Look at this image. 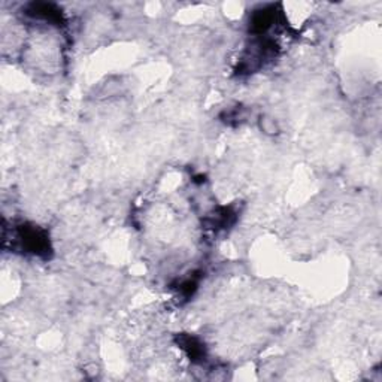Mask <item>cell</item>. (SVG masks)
Masks as SVG:
<instances>
[{
  "mask_svg": "<svg viewBox=\"0 0 382 382\" xmlns=\"http://www.w3.org/2000/svg\"><path fill=\"white\" fill-rule=\"evenodd\" d=\"M15 240L20 248L27 254H33L36 257L48 259L52 251L48 231L35 224H20L15 230Z\"/></svg>",
  "mask_w": 382,
  "mask_h": 382,
  "instance_id": "1",
  "label": "cell"
},
{
  "mask_svg": "<svg viewBox=\"0 0 382 382\" xmlns=\"http://www.w3.org/2000/svg\"><path fill=\"white\" fill-rule=\"evenodd\" d=\"M278 14L280 13L277 10V6L275 5L264 6L261 9L254 10V14L251 15V20H250L251 33L256 36L266 35L268 31L272 29V26L277 23Z\"/></svg>",
  "mask_w": 382,
  "mask_h": 382,
  "instance_id": "2",
  "label": "cell"
},
{
  "mask_svg": "<svg viewBox=\"0 0 382 382\" xmlns=\"http://www.w3.org/2000/svg\"><path fill=\"white\" fill-rule=\"evenodd\" d=\"M26 14L31 18L47 21V23L52 26H59V27L65 26V15H63L61 9L54 3H42V2L30 3L26 8Z\"/></svg>",
  "mask_w": 382,
  "mask_h": 382,
  "instance_id": "3",
  "label": "cell"
},
{
  "mask_svg": "<svg viewBox=\"0 0 382 382\" xmlns=\"http://www.w3.org/2000/svg\"><path fill=\"white\" fill-rule=\"evenodd\" d=\"M176 344L190 357L191 362L204 363L206 360V348L200 339L191 335H178Z\"/></svg>",
  "mask_w": 382,
  "mask_h": 382,
  "instance_id": "4",
  "label": "cell"
},
{
  "mask_svg": "<svg viewBox=\"0 0 382 382\" xmlns=\"http://www.w3.org/2000/svg\"><path fill=\"white\" fill-rule=\"evenodd\" d=\"M236 220V212L233 211L231 208L227 206H221L218 209H215L214 212H211V214L206 217L205 222L206 227L218 231V230H224L229 226H231L233 222Z\"/></svg>",
  "mask_w": 382,
  "mask_h": 382,
  "instance_id": "5",
  "label": "cell"
},
{
  "mask_svg": "<svg viewBox=\"0 0 382 382\" xmlns=\"http://www.w3.org/2000/svg\"><path fill=\"white\" fill-rule=\"evenodd\" d=\"M260 124H261L263 132H266V133H277V132H278V125H277V123H275V121L270 120V119H266V116H264V119H261Z\"/></svg>",
  "mask_w": 382,
  "mask_h": 382,
  "instance_id": "6",
  "label": "cell"
}]
</instances>
